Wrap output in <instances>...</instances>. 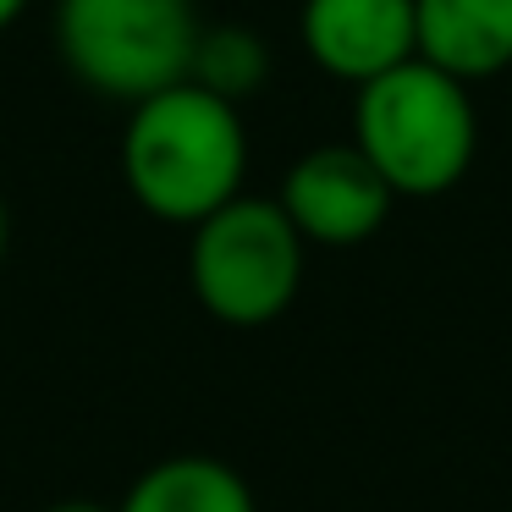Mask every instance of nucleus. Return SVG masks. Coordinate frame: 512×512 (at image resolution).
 <instances>
[{
	"label": "nucleus",
	"instance_id": "nucleus-1",
	"mask_svg": "<svg viewBox=\"0 0 512 512\" xmlns=\"http://www.w3.org/2000/svg\"><path fill=\"white\" fill-rule=\"evenodd\" d=\"M122 188L149 221L199 226L221 204H232L248 182V127L243 105L199 83H171L149 100L127 105L122 122Z\"/></svg>",
	"mask_w": 512,
	"mask_h": 512
},
{
	"label": "nucleus",
	"instance_id": "nucleus-2",
	"mask_svg": "<svg viewBox=\"0 0 512 512\" xmlns=\"http://www.w3.org/2000/svg\"><path fill=\"white\" fill-rule=\"evenodd\" d=\"M353 144L397 199H441L479 155V111L463 78L424 56L353 89Z\"/></svg>",
	"mask_w": 512,
	"mask_h": 512
},
{
	"label": "nucleus",
	"instance_id": "nucleus-3",
	"mask_svg": "<svg viewBox=\"0 0 512 512\" xmlns=\"http://www.w3.org/2000/svg\"><path fill=\"white\" fill-rule=\"evenodd\" d=\"M199 28L193 0H56L61 67L122 111L188 78Z\"/></svg>",
	"mask_w": 512,
	"mask_h": 512
},
{
	"label": "nucleus",
	"instance_id": "nucleus-4",
	"mask_svg": "<svg viewBox=\"0 0 512 512\" xmlns=\"http://www.w3.org/2000/svg\"><path fill=\"white\" fill-rule=\"evenodd\" d=\"M309 243L276 199L237 193L199 226H188V287L199 309L221 325L254 331L292 309L303 292Z\"/></svg>",
	"mask_w": 512,
	"mask_h": 512
},
{
	"label": "nucleus",
	"instance_id": "nucleus-5",
	"mask_svg": "<svg viewBox=\"0 0 512 512\" xmlns=\"http://www.w3.org/2000/svg\"><path fill=\"white\" fill-rule=\"evenodd\" d=\"M276 204L287 210V221L298 226L309 248H358L386 226L397 193L364 160V149L347 138V144L303 149L281 177Z\"/></svg>",
	"mask_w": 512,
	"mask_h": 512
},
{
	"label": "nucleus",
	"instance_id": "nucleus-6",
	"mask_svg": "<svg viewBox=\"0 0 512 512\" xmlns=\"http://www.w3.org/2000/svg\"><path fill=\"white\" fill-rule=\"evenodd\" d=\"M298 45L325 78L358 89L419 56L413 0H303Z\"/></svg>",
	"mask_w": 512,
	"mask_h": 512
},
{
	"label": "nucleus",
	"instance_id": "nucleus-7",
	"mask_svg": "<svg viewBox=\"0 0 512 512\" xmlns=\"http://www.w3.org/2000/svg\"><path fill=\"white\" fill-rule=\"evenodd\" d=\"M419 56L463 83L512 67V0H413Z\"/></svg>",
	"mask_w": 512,
	"mask_h": 512
},
{
	"label": "nucleus",
	"instance_id": "nucleus-8",
	"mask_svg": "<svg viewBox=\"0 0 512 512\" xmlns=\"http://www.w3.org/2000/svg\"><path fill=\"white\" fill-rule=\"evenodd\" d=\"M116 512H259V501L226 457L177 452L149 463L116 501Z\"/></svg>",
	"mask_w": 512,
	"mask_h": 512
},
{
	"label": "nucleus",
	"instance_id": "nucleus-9",
	"mask_svg": "<svg viewBox=\"0 0 512 512\" xmlns=\"http://www.w3.org/2000/svg\"><path fill=\"white\" fill-rule=\"evenodd\" d=\"M188 83L221 94L226 105H248L270 83V45L243 23H204L193 45Z\"/></svg>",
	"mask_w": 512,
	"mask_h": 512
},
{
	"label": "nucleus",
	"instance_id": "nucleus-10",
	"mask_svg": "<svg viewBox=\"0 0 512 512\" xmlns=\"http://www.w3.org/2000/svg\"><path fill=\"white\" fill-rule=\"evenodd\" d=\"M28 6H34V0H0V34L23 23V17H28Z\"/></svg>",
	"mask_w": 512,
	"mask_h": 512
},
{
	"label": "nucleus",
	"instance_id": "nucleus-11",
	"mask_svg": "<svg viewBox=\"0 0 512 512\" xmlns=\"http://www.w3.org/2000/svg\"><path fill=\"white\" fill-rule=\"evenodd\" d=\"M6 248H12V210H6V193H0V265H6Z\"/></svg>",
	"mask_w": 512,
	"mask_h": 512
},
{
	"label": "nucleus",
	"instance_id": "nucleus-12",
	"mask_svg": "<svg viewBox=\"0 0 512 512\" xmlns=\"http://www.w3.org/2000/svg\"><path fill=\"white\" fill-rule=\"evenodd\" d=\"M45 512H116V507H100V501H56Z\"/></svg>",
	"mask_w": 512,
	"mask_h": 512
}]
</instances>
